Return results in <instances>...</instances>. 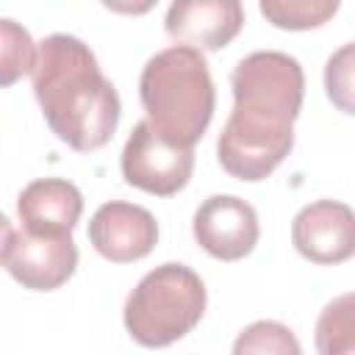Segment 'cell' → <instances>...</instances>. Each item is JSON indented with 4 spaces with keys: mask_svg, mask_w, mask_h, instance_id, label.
<instances>
[{
    "mask_svg": "<svg viewBox=\"0 0 355 355\" xmlns=\"http://www.w3.org/2000/svg\"><path fill=\"white\" fill-rule=\"evenodd\" d=\"M291 241L311 263H344L355 255V211L338 200H316L297 211Z\"/></svg>",
    "mask_w": 355,
    "mask_h": 355,
    "instance_id": "ba28073f",
    "label": "cell"
},
{
    "mask_svg": "<svg viewBox=\"0 0 355 355\" xmlns=\"http://www.w3.org/2000/svg\"><path fill=\"white\" fill-rule=\"evenodd\" d=\"M194 172V150L166 141L147 119L136 122L122 150V178L155 197L178 194Z\"/></svg>",
    "mask_w": 355,
    "mask_h": 355,
    "instance_id": "5b68a950",
    "label": "cell"
},
{
    "mask_svg": "<svg viewBox=\"0 0 355 355\" xmlns=\"http://www.w3.org/2000/svg\"><path fill=\"white\" fill-rule=\"evenodd\" d=\"M83 214V197L64 178L31 180L17 197L19 227L31 236H72Z\"/></svg>",
    "mask_w": 355,
    "mask_h": 355,
    "instance_id": "8fae6325",
    "label": "cell"
},
{
    "mask_svg": "<svg viewBox=\"0 0 355 355\" xmlns=\"http://www.w3.org/2000/svg\"><path fill=\"white\" fill-rule=\"evenodd\" d=\"M89 241L111 263L141 261L158 241V222L141 205L111 200L89 219Z\"/></svg>",
    "mask_w": 355,
    "mask_h": 355,
    "instance_id": "9c48e42d",
    "label": "cell"
},
{
    "mask_svg": "<svg viewBox=\"0 0 355 355\" xmlns=\"http://www.w3.org/2000/svg\"><path fill=\"white\" fill-rule=\"evenodd\" d=\"M197 244L216 261H241L258 244V214L236 194H214L197 211L191 222Z\"/></svg>",
    "mask_w": 355,
    "mask_h": 355,
    "instance_id": "52a82bcc",
    "label": "cell"
},
{
    "mask_svg": "<svg viewBox=\"0 0 355 355\" xmlns=\"http://www.w3.org/2000/svg\"><path fill=\"white\" fill-rule=\"evenodd\" d=\"M319 355H355V291L330 300L313 330Z\"/></svg>",
    "mask_w": 355,
    "mask_h": 355,
    "instance_id": "7c38bea8",
    "label": "cell"
},
{
    "mask_svg": "<svg viewBox=\"0 0 355 355\" xmlns=\"http://www.w3.org/2000/svg\"><path fill=\"white\" fill-rule=\"evenodd\" d=\"M33 94L50 130L78 153L100 150L119 125V94L78 36L53 33L39 42L31 72Z\"/></svg>",
    "mask_w": 355,
    "mask_h": 355,
    "instance_id": "7a4b0ae2",
    "label": "cell"
},
{
    "mask_svg": "<svg viewBox=\"0 0 355 355\" xmlns=\"http://www.w3.org/2000/svg\"><path fill=\"white\" fill-rule=\"evenodd\" d=\"M139 97L147 111V122L166 141L194 150L208 130L216 105L205 55L186 44L155 53L141 69Z\"/></svg>",
    "mask_w": 355,
    "mask_h": 355,
    "instance_id": "3957f363",
    "label": "cell"
},
{
    "mask_svg": "<svg viewBox=\"0 0 355 355\" xmlns=\"http://www.w3.org/2000/svg\"><path fill=\"white\" fill-rule=\"evenodd\" d=\"M258 8L275 28L311 31L338 11V0H261Z\"/></svg>",
    "mask_w": 355,
    "mask_h": 355,
    "instance_id": "4fadbf2b",
    "label": "cell"
},
{
    "mask_svg": "<svg viewBox=\"0 0 355 355\" xmlns=\"http://www.w3.org/2000/svg\"><path fill=\"white\" fill-rule=\"evenodd\" d=\"M233 355H302V347L286 324L258 319L236 336Z\"/></svg>",
    "mask_w": 355,
    "mask_h": 355,
    "instance_id": "5bb4252c",
    "label": "cell"
},
{
    "mask_svg": "<svg viewBox=\"0 0 355 355\" xmlns=\"http://www.w3.org/2000/svg\"><path fill=\"white\" fill-rule=\"evenodd\" d=\"M324 92L338 111L355 114V42H347L327 58Z\"/></svg>",
    "mask_w": 355,
    "mask_h": 355,
    "instance_id": "2e32d148",
    "label": "cell"
},
{
    "mask_svg": "<svg viewBox=\"0 0 355 355\" xmlns=\"http://www.w3.org/2000/svg\"><path fill=\"white\" fill-rule=\"evenodd\" d=\"M39 47H33V39L25 28H19L14 19H0V83L11 86L25 72H33Z\"/></svg>",
    "mask_w": 355,
    "mask_h": 355,
    "instance_id": "9a60e30c",
    "label": "cell"
},
{
    "mask_svg": "<svg viewBox=\"0 0 355 355\" xmlns=\"http://www.w3.org/2000/svg\"><path fill=\"white\" fill-rule=\"evenodd\" d=\"M166 33L194 50H222L244 28V6L239 0H180L166 11Z\"/></svg>",
    "mask_w": 355,
    "mask_h": 355,
    "instance_id": "30bf717a",
    "label": "cell"
},
{
    "mask_svg": "<svg viewBox=\"0 0 355 355\" xmlns=\"http://www.w3.org/2000/svg\"><path fill=\"white\" fill-rule=\"evenodd\" d=\"M205 283L183 263L147 272L125 300V327L141 347L158 349L180 341L205 313Z\"/></svg>",
    "mask_w": 355,
    "mask_h": 355,
    "instance_id": "277c9868",
    "label": "cell"
},
{
    "mask_svg": "<svg viewBox=\"0 0 355 355\" xmlns=\"http://www.w3.org/2000/svg\"><path fill=\"white\" fill-rule=\"evenodd\" d=\"M3 269L33 291H53L64 286L78 266V247L72 236H31L3 219Z\"/></svg>",
    "mask_w": 355,
    "mask_h": 355,
    "instance_id": "8992f818",
    "label": "cell"
},
{
    "mask_svg": "<svg viewBox=\"0 0 355 355\" xmlns=\"http://www.w3.org/2000/svg\"><path fill=\"white\" fill-rule=\"evenodd\" d=\"M233 111L219 133L216 158L230 178L263 180L294 147V119L305 97L297 58L280 50L244 55L230 72Z\"/></svg>",
    "mask_w": 355,
    "mask_h": 355,
    "instance_id": "6da1fadb",
    "label": "cell"
}]
</instances>
